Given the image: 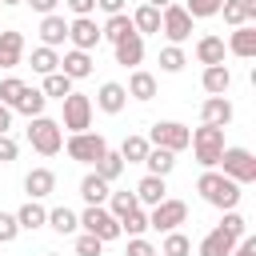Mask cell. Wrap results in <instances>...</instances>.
<instances>
[{
  "instance_id": "43",
  "label": "cell",
  "mask_w": 256,
  "mask_h": 256,
  "mask_svg": "<svg viewBox=\"0 0 256 256\" xmlns=\"http://www.w3.org/2000/svg\"><path fill=\"white\" fill-rule=\"evenodd\" d=\"M220 228H224L228 236H236V240H240V236L248 232V220H244L236 208H228V212H224V220H220Z\"/></svg>"
},
{
  "instance_id": "17",
  "label": "cell",
  "mask_w": 256,
  "mask_h": 256,
  "mask_svg": "<svg viewBox=\"0 0 256 256\" xmlns=\"http://www.w3.org/2000/svg\"><path fill=\"white\" fill-rule=\"evenodd\" d=\"M228 52L240 56V60H252V56H256V24H240V28H232V36H228Z\"/></svg>"
},
{
  "instance_id": "13",
  "label": "cell",
  "mask_w": 256,
  "mask_h": 256,
  "mask_svg": "<svg viewBox=\"0 0 256 256\" xmlns=\"http://www.w3.org/2000/svg\"><path fill=\"white\" fill-rule=\"evenodd\" d=\"M24 64V32L8 28L0 32V68H20Z\"/></svg>"
},
{
  "instance_id": "35",
  "label": "cell",
  "mask_w": 256,
  "mask_h": 256,
  "mask_svg": "<svg viewBox=\"0 0 256 256\" xmlns=\"http://www.w3.org/2000/svg\"><path fill=\"white\" fill-rule=\"evenodd\" d=\"M40 92H44L48 100H64V96L72 92V80L56 68V72H48V76H44V88H40Z\"/></svg>"
},
{
  "instance_id": "15",
  "label": "cell",
  "mask_w": 256,
  "mask_h": 256,
  "mask_svg": "<svg viewBox=\"0 0 256 256\" xmlns=\"http://www.w3.org/2000/svg\"><path fill=\"white\" fill-rule=\"evenodd\" d=\"M24 192H28V200L52 196V192H56V172H52V168H32V172L24 176Z\"/></svg>"
},
{
  "instance_id": "52",
  "label": "cell",
  "mask_w": 256,
  "mask_h": 256,
  "mask_svg": "<svg viewBox=\"0 0 256 256\" xmlns=\"http://www.w3.org/2000/svg\"><path fill=\"white\" fill-rule=\"evenodd\" d=\"M8 128H12V108L0 104V132H8Z\"/></svg>"
},
{
  "instance_id": "10",
  "label": "cell",
  "mask_w": 256,
  "mask_h": 256,
  "mask_svg": "<svg viewBox=\"0 0 256 256\" xmlns=\"http://www.w3.org/2000/svg\"><path fill=\"white\" fill-rule=\"evenodd\" d=\"M160 32H164L172 44H184V40L192 36V16L184 12V4H176V0H172V4H164V8H160Z\"/></svg>"
},
{
  "instance_id": "44",
  "label": "cell",
  "mask_w": 256,
  "mask_h": 256,
  "mask_svg": "<svg viewBox=\"0 0 256 256\" xmlns=\"http://www.w3.org/2000/svg\"><path fill=\"white\" fill-rule=\"evenodd\" d=\"M100 252H104V240H96L92 232L76 236V256H100Z\"/></svg>"
},
{
  "instance_id": "50",
  "label": "cell",
  "mask_w": 256,
  "mask_h": 256,
  "mask_svg": "<svg viewBox=\"0 0 256 256\" xmlns=\"http://www.w3.org/2000/svg\"><path fill=\"white\" fill-rule=\"evenodd\" d=\"M96 8H100V12H108V16H116V12H124V8H128V0H96Z\"/></svg>"
},
{
  "instance_id": "47",
  "label": "cell",
  "mask_w": 256,
  "mask_h": 256,
  "mask_svg": "<svg viewBox=\"0 0 256 256\" xmlns=\"http://www.w3.org/2000/svg\"><path fill=\"white\" fill-rule=\"evenodd\" d=\"M16 152H20V148H16V140H12L8 132H0V164H12V160H16Z\"/></svg>"
},
{
  "instance_id": "20",
  "label": "cell",
  "mask_w": 256,
  "mask_h": 256,
  "mask_svg": "<svg viewBox=\"0 0 256 256\" xmlns=\"http://www.w3.org/2000/svg\"><path fill=\"white\" fill-rule=\"evenodd\" d=\"M16 224H20V232H36V228L48 224V208H44L40 200H24V204L16 208Z\"/></svg>"
},
{
  "instance_id": "27",
  "label": "cell",
  "mask_w": 256,
  "mask_h": 256,
  "mask_svg": "<svg viewBox=\"0 0 256 256\" xmlns=\"http://www.w3.org/2000/svg\"><path fill=\"white\" fill-rule=\"evenodd\" d=\"M44 104H48V96H44L40 88H28V84H24V92H20V100H16L12 112H24V116L32 120V116H44Z\"/></svg>"
},
{
  "instance_id": "33",
  "label": "cell",
  "mask_w": 256,
  "mask_h": 256,
  "mask_svg": "<svg viewBox=\"0 0 256 256\" xmlns=\"http://www.w3.org/2000/svg\"><path fill=\"white\" fill-rule=\"evenodd\" d=\"M92 168H96V176H104V180L112 184V180H120V172H124V156L108 148V152H104V156H100V160H96Z\"/></svg>"
},
{
  "instance_id": "54",
  "label": "cell",
  "mask_w": 256,
  "mask_h": 256,
  "mask_svg": "<svg viewBox=\"0 0 256 256\" xmlns=\"http://www.w3.org/2000/svg\"><path fill=\"white\" fill-rule=\"evenodd\" d=\"M0 4H24V0H0Z\"/></svg>"
},
{
  "instance_id": "14",
  "label": "cell",
  "mask_w": 256,
  "mask_h": 256,
  "mask_svg": "<svg viewBox=\"0 0 256 256\" xmlns=\"http://www.w3.org/2000/svg\"><path fill=\"white\" fill-rule=\"evenodd\" d=\"M232 120V100L228 96H208L200 104V124H216V128H228Z\"/></svg>"
},
{
  "instance_id": "34",
  "label": "cell",
  "mask_w": 256,
  "mask_h": 256,
  "mask_svg": "<svg viewBox=\"0 0 256 256\" xmlns=\"http://www.w3.org/2000/svg\"><path fill=\"white\" fill-rule=\"evenodd\" d=\"M28 64H32V72L48 76V72L60 68V56H56V48H44V44H40V48H32V60H28Z\"/></svg>"
},
{
  "instance_id": "5",
  "label": "cell",
  "mask_w": 256,
  "mask_h": 256,
  "mask_svg": "<svg viewBox=\"0 0 256 256\" xmlns=\"http://www.w3.org/2000/svg\"><path fill=\"white\" fill-rule=\"evenodd\" d=\"M80 228H84V232H92V236H96V240H104V244L124 236V232H120V220H116L104 204H88V208L80 212Z\"/></svg>"
},
{
  "instance_id": "49",
  "label": "cell",
  "mask_w": 256,
  "mask_h": 256,
  "mask_svg": "<svg viewBox=\"0 0 256 256\" xmlns=\"http://www.w3.org/2000/svg\"><path fill=\"white\" fill-rule=\"evenodd\" d=\"M64 4H68L72 16H92L96 12V0H64Z\"/></svg>"
},
{
  "instance_id": "31",
  "label": "cell",
  "mask_w": 256,
  "mask_h": 256,
  "mask_svg": "<svg viewBox=\"0 0 256 256\" xmlns=\"http://www.w3.org/2000/svg\"><path fill=\"white\" fill-rule=\"evenodd\" d=\"M132 28H136L140 36H148V32H160V8H152V4H140V8L132 12Z\"/></svg>"
},
{
  "instance_id": "12",
  "label": "cell",
  "mask_w": 256,
  "mask_h": 256,
  "mask_svg": "<svg viewBox=\"0 0 256 256\" xmlns=\"http://www.w3.org/2000/svg\"><path fill=\"white\" fill-rule=\"evenodd\" d=\"M124 104H128V88L116 84V80H104L100 92H96V108L108 112V116H116V112H124Z\"/></svg>"
},
{
  "instance_id": "46",
  "label": "cell",
  "mask_w": 256,
  "mask_h": 256,
  "mask_svg": "<svg viewBox=\"0 0 256 256\" xmlns=\"http://www.w3.org/2000/svg\"><path fill=\"white\" fill-rule=\"evenodd\" d=\"M124 256H160V252H156L144 236H128V252H124Z\"/></svg>"
},
{
  "instance_id": "39",
  "label": "cell",
  "mask_w": 256,
  "mask_h": 256,
  "mask_svg": "<svg viewBox=\"0 0 256 256\" xmlns=\"http://www.w3.org/2000/svg\"><path fill=\"white\" fill-rule=\"evenodd\" d=\"M120 232H128V236H144V232H148V212H144V208H132L128 216H120Z\"/></svg>"
},
{
  "instance_id": "37",
  "label": "cell",
  "mask_w": 256,
  "mask_h": 256,
  "mask_svg": "<svg viewBox=\"0 0 256 256\" xmlns=\"http://www.w3.org/2000/svg\"><path fill=\"white\" fill-rule=\"evenodd\" d=\"M192 252V240L184 236V232H164V244H160V256H188Z\"/></svg>"
},
{
  "instance_id": "51",
  "label": "cell",
  "mask_w": 256,
  "mask_h": 256,
  "mask_svg": "<svg viewBox=\"0 0 256 256\" xmlns=\"http://www.w3.org/2000/svg\"><path fill=\"white\" fill-rule=\"evenodd\" d=\"M24 4H32V12L48 16V12H56V4H60V0H24Z\"/></svg>"
},
{
  "instance_id": "29",
  "label": "cell",
  "mask_w": 256,
  "mask_h": 256,
  "mask_svg": "<svg viewBox=\"0 0 256 256\" xmlns=\"http://www.w3.org/2000/svg\"><path fill=\"white\" fill-rule=\"evenodd\" d=\"M128 32H136L128 12H116V16H108V20L100 24V36H104V40H112V44H116V40H124Z\"/></svg>"
},
{
  "instance_id": "23",
  "label": "cell",
  "mask_w": 256,
  "mask_h": 256,
  "mask_svg": "<svg viewBox=\"0 0 256 256\" xmlns=\"http://www.w3.org/2000/svg\"><path fill=\"white\" fill-rule=\"evenodd\" d=\"M124 88H128V96H132V100H140V104H144V100H152V96H156V76H152V72H144V68H132V76H128V84H124Z\"/></svg>"
},
{
  "instance_id": "26",
  "label": "cell",
  "mask_w": 256,
  "mask_h": 256,
  "mask_svg": "<svg viewBox=\"0 0 256 256\" xmlns=\"http://www.w3.org/2000/svg\"><path fill=\"white\" fill-rule=\"evenodd\" d=\"M196 60H200V64H224V40L212 36V32L200 36V40H196Z\"/></svg>"
},
{
  "instance_id": "32",
  "label": "cell",
  "mask_w": 256,
  "mask_h": 256,
  "mask_svg": "<svg viewBox=\"0 0 256 256\" xmlns=\"http://www.w3.org/2000/svg\"><path fill=\"white\" fill-rule=\"evenodd\" d=\"M148 136H124V144H120V156H124V164H144V156H148Z\"/></svg>"
},
{
  "instance_id": "55",
  "label": "cell",
  "mask_w": 256,
  "mask_h": 256,
  "mask_svg": "<svg viewBox=\"0 0 256 256\" xmlns=\"http://www.w3.org/2000/svg\"><path fill=\"white\" fill-rule=\"evenodd\" d=\"M44 256H60V252H44Z\"/></svg>"
},
{
  "instance_id": "3",
  "label": "cell",
  "mask_w": 256,
  "mask_h": 256,
  "mask_svg": "<svg viewBox=\"0 0 256 256\" xmlns=\"http://www.w3.org/2000/svg\"><path fill=\"white\" fill-rule=\"evenodd\" d=\"M188 148L196 152L200 168H216V164H220V152L228 148V144H224V128H216V124H200V128L192 132Z\"/></svg>"
},
{
  "instance_id": "41",
  "label": "cell",
  "mask_w": 256,
  "mask_h": 256,
  "mask_svg": "<svg viewBox=\"0 0 256 256\" xmlns=\"http://www.w3.org/2000/svg\"><path fill=\"white\" fill-rule=\"evenodd\" d=\"M184 64H188V56H184V48H180V44L160 48V68H164V72H180Z\"/></svg>"
},
{
  "instance_id": "53",
  "label": "cell",
  "mask_w": 256,
  "mask_h": 256,
  "mask_svg": "<svg viewBox=\"0 0 256 256\" xmlns=\"http://www.w3.org/2000/svg\"><path fill=\"white\" fill-rule=\"evenodd\" d=\"M144 4H152V8H164V4H172V0H144Z\"/></svg>"
},
{
  "instance_id": "22",
  "label": "cell",
  "mask_w": 256,
  "mask_h": 256,
  "mask_svg": "<svg viewBox=\"0 0 256 256\" xmlns=\"http://www.w3.org/2000/svg\"><path fill=\"white\" fill-rule=\"evenodd\" d=\"M60 72H64L68 80H84V76H92V56L80 52V48L64 52V56H60Z\"/></svg>"
},
{
  "instance_id": "2",
  "label": "cell",
  "mask_w": 256,
  "mask_h": 256,
  "mask_svg": "<svg viewBox=\"0 0 256 256\" xmlns=\"http://www.w3.org/2000/svg\"><path fill=\"white\" fill-rule=\"evenodd\" d=\"M28 144H32L40 156H56V152L64 148V128H60V120H52V116H32V120H28Z\"/></svg>"
},
{
  "instance_id": "25",
  "label": "cell",
  "mask_w": 256,
  "mask_h": 256,
  "mask_svg": "<svg viewBox=\"0 0 256 256\" xmlns=\"http://www.w3.org/2000/svg\"><path fill=\"white\" fill-rule=\"evenodd\" d=\"M220 12H224V20H228L232 28H240V24L256 20V0H224Z\"/></svg>"
},
{
  "instance_id": "4",
  "label": "cell",
  "mask_w": 256,
  "mask_h": 256,
  "mask_svg": "<svg viewBox=\"0 0 256 256\" xmlns=\"http://www.w3.org/2000/svg\"><path fill=\"white\" fill-rule=\"evenodd\" d=\"M216 168H220V172H224L228 180H236L240 188L256 180V156H252L248 148H224V152H220V164H216Z\"/></svg>"
},
{
  "instance_id": "7",
  "label": "cell",
  "mask_w": 256,
  "mask_h": 256,
  "mask_svg": "<svg viewBox=\"0 0 256 256\" xmlns=\"http://www.w3.org/2000/svg\"><path fill=\"white\" fill-rule=\"evenodd\" d=\"M64 148H68V156H72L76 164H96V160L108 152V140H104L100 132H72Z\"/></svg>"
},
{
  "instance_id": "16",
  "label": "cell",
  "mask_w": 256,
  "mask_h": 256,
  "mask_svg": "<svg viewBox=\"0 0 256 256\" xmlns=\"http://www.w3.org/2000/svg\"><path fill=\"white\" fill-rule=\"evenodd\" d=\"M164 196H168V176H152V172H148V176L136 184V204H140V208H152V204H160Z\"/></svg>"
},
{
  "instance_id": "6",
  "label": "cell",
  "mask_w": 256,
  "mask_h": 256,
  "mask_svg": "<svg viewBox=\"0 0 256 256\" xmlns=\"http://www.w3.org/2000/svg\"><path fill=\"white\" fill-rule=\"evenodd\" d=\"M188 140H192V128H184L180 120H156L152 132H148V144L168 148V152H184Z\"/></svg>"
},
{
  "instance_id": "40",
  "label": "cell",
  "mask_w": 256,
  "mask_h": 256,
  "mask_svg": "<svg viewBox=\"0 0 256 256\" xmlns=\"http://www.w3.org/2000/svg\"><path fill=\"white\" fill-rule=\"evenodd\" d=\"M220 4L224 0H184V12L192 20H208V16H220Z\"/></svg>"
},
{
  "instance_id": "21",
  "label": "cell",
  "mask_w": 256,
  "mask_h": 256,
  "mask_svg": "<svg viewBox=\"0 0 256 256\" xmlns=\"http://www.w3.org/2000/svg\"><path fill=\"white\" fill-rule=\"evenodd\" d=\"M40 40H44V48H60V44L68 40V20L56 16V12H48V16L40 20Z\"/></svg>"
},
{
  "instance_id": "38",
  "label": "cell",
  "mask_w": 256,
  "mask_h": 256,
  "mask_svg": "<svg viewBox=\"0 0 256 256\" xmlns=\"http://www.w3.org/2000/svg\"><path fill=\"white\" fill-rule=\"evenodd\" d=\"M132 208H140L136 204V192H108V212L120 220V216H128Z\"/></svg>"
},
{
  "instance_id": "9",
  "label": "cell",
  "mask_w": 256,
  "mask_h": 256,
  "mask_svg": "<svg viewBox=\"0 0 256 256\" xmlns=\"http://www.w3.org/2000/svg\"><path fill=\"white\" fill-rule=\"evenodd\" d=\"M188 220V204L184 200H172V196H164L160 204H152V212H148V228H156V232H172V228H180Z\"/></svg>"
},
{
  "instance_id": "11",
  "label": "cell",
  "mask_w": 256,
  "mask_h": 256,
  "mask_svg": "<svg viewBox=\"0 0 256 256\" xmlns=\"http://www.w3.org/2000/svg\"><path fill=\"white\" fill-rule=\"evenodd\" d=\"M68 40H72V48H80V52H92L104 36H100V24L92 20V16H76L72 24H68Z\"/></svg>"
},
{
  "instance_id": "36",
  "label": "cell",
  "mask_w": 256,
  "mask_h": 256,
  "mask_svg": "<svg viewBox=\"0 0 256 256\" xmlns=\"http://www.w3.org/2000/svg\"><path fill=\"white\" fill-rule=\"evenodd\" d=\"M48 224H52L60 236H68V232H76V228H80V216H76L72 208H64V204H60V208H52V212H48Z\"/></svg>"
},
{
  "instance_id": "19",
  "label": "cell",
  "mask_w": 256,
  "mask_h": 256,
  "mask_svg": "<svg viewBox=\"0 0 256 256\" xmlns=\"http://www.w3.org/2000/svg\"><path fill=\"white\" fill-rule=\"evenodd\" d=\"M200 84H204L208 96H228V88H232V72H228V64H204Z\"/></svg>"
},
{
  "instance_id": "42",
  "label": "cell",
  "mask_w": 256,
  "mask_h": 256,
  "mask_svg": "<svg viewBox=\"0 0 256 256\" xmlns=\"http://www.w3.org/2000/svg\"><path fill=\"white\" fill-rule=\"evenodd\" d=\"M20 92H24V80H20V76H8V80H0V104H4V108H16Z\"/></svg>"
},
{
  "instance_id": "18",
  "label": "cell",
  "mask_w": 256,
  "mask_h": 256,
  "mask_svg": "<svg viewBox=\"0 0 256 256\" xmlns=\"http://www.w3.org/2000/svg\"><path fill=\"white\" fill-rule=\"evenodd\" d=\"M112 48H116V64H124V68H136V64L144 60V36H140V32H128V36L116 40Z\"/></svg>"
},
{
  "instance_id": "48",
  "label": "cell",
  "mask_w": 256,
  "mask_h": 256,
  "mask_svg": "<svg viewBox=\"0 0 256 256\" xmlns=\"http://www.w3.org/2000/svg\"><path fill=\"white\" fill-rule=\"evenodd\" d=\"M228 256H256V236H248V232H244V236L232 244V252H228Z\"/></svg>"
},
{
  "instance_id": "24",
  "label": "cell",
  "mask_w": 256,
  "mask_h": 256,
  "mask_svg": "<svg viewBox=\"0 0 256 256\" xmlns=\"http://www.w3.org/2000/svg\"><path fill=\"white\" fill-rule=\"evenodd\" d=\"M232 244H236V236H228V232L216 224V228L200 240V248H196V252H200V256H228V252H232Z\"/></svg>"
},
{
  "instance_id": "28",
  "label": "cell",
  "mask_w": 256,
  "mask_h": 256,
  "mask_svg": "<svg viewBox=\"0 0 256 256\" xmlns=\"http://www.w3.org/2000/svg\"><path fill=\"white\" fill-rule=\"evenodd\" d=\"M144 168L152 172V176H168L172 168H176V152H168V148H148V156H144Z\"/></svg>"
},
{
  "instance_id": "45",
  "label": "cell",
  "mask_w": 256,
  "mask_h": 256,
  "mask_svg": "<svg viewBox=\"0 0 256 256\" xmlns=\"http://www.w3.org/2000/svg\"><path fill=\"white\" fill-rule=\"evenodd\" d=\"M20 236V224H16V212H0V244H12Z\"/></svg>"
},
{
  "instance_id": "8",
  "label": "cell",
  "mask_w": 256,
  "mask_h": 256,
  "mask_svg": "<svg viewBox=\"0 0 256 256\" xmlns=\"http://www.w3.org/2000/svg\"><path fill=\"white\" fill-rule=\"evenodd\" d=\"M60 128H68V132H88L92 128V100L84 92L72 88L64 96V120H60Z\"/></svg>"
},
{
  "instance_id": "1",
  "label": "cell",
  "mask_w": 256,
  "mask_h": 256,
  "mask_svg": "<svg viewBox=\"0 0 256 256\" xmlns=\"http://www.w3.org/2000/svg\"><path fill=\"white\" fill-rule=\"evenodd\" d=\"M196 192L204 196V204H212V208H220V212H228V208H236L240 204V184L236 180H228L224 172H216V168H204L200 172V180H196Z\"/></svg>"
},
{
  "instance_id": "30",
  "label": "cell",
  "mask_w": 256,
  "mask_h": 256,
  "mask_svg": "<svg viewBox=\"0 0 256 256\" xmlns=\"http://www.w3.org/2000/svg\"><path fill=\"white\" fill-rule=\"evenodd\" d=\"M80 196H84V204H104V200H108V180L96 176V172H88V176L80 180Z\"/></svg>"
}]
</instances>
